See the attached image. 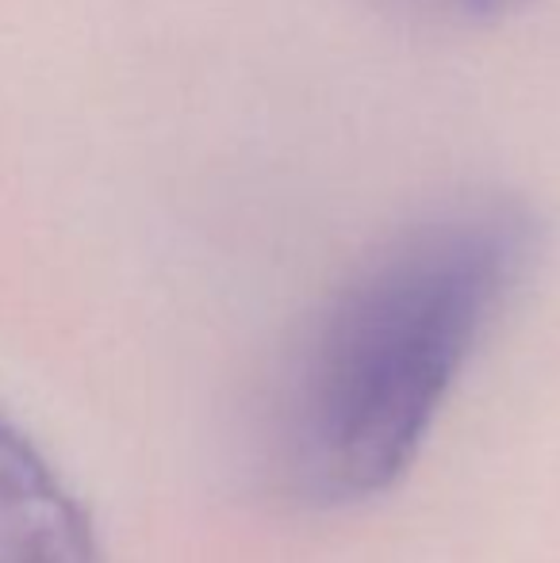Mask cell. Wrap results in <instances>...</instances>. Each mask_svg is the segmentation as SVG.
<instances>
[{
	"label": "cell",
	"instance_id": "6da1fadb",
	"mask_svg": "<svg viewBox=\"0 0 560 563\" xmlns=\"http://www.w3.org/2000/svg\"><path fill=\"white\" fill-rule=\"evenodd\" d=\"M538 245L523 200L469 192L392 230L345 273L270 402V472L292 503L342 510L404 479Z\"/></svg>",
	"mask_w": 560,
	"mask_h": 563
},
{
	"label": "cell",
	"instance_id": "3957f363",
	"mask_svg": "<svg viewBox=\"0 0 560 563\" xmlns=\"http://www.w3.org/2000/svg\"><path fill=\"white\" fill-rule=\"evenodd\" d=\"M446 4H457V8H464V12L495 15V12H510V8L530 4V0H446Z\"/></svg>",
	"mask_w": 560,
	"mask_h": 563
},
{
	"label": "cell",
	"instance_id": "7a4b0ae2",
	"mask_svg": "<svg viewBox=\"0 0 560 563\" xmlns=\"http://www.w3.org/2000/svg\"><path fill=\"white\" fill-rule=\"evenodd\" d=\"M0 563H108L97 521L51 452L0 402Z\"/></svg>",
	"mask_w": 560,
	"mask_h": 563
}]
</instances>
